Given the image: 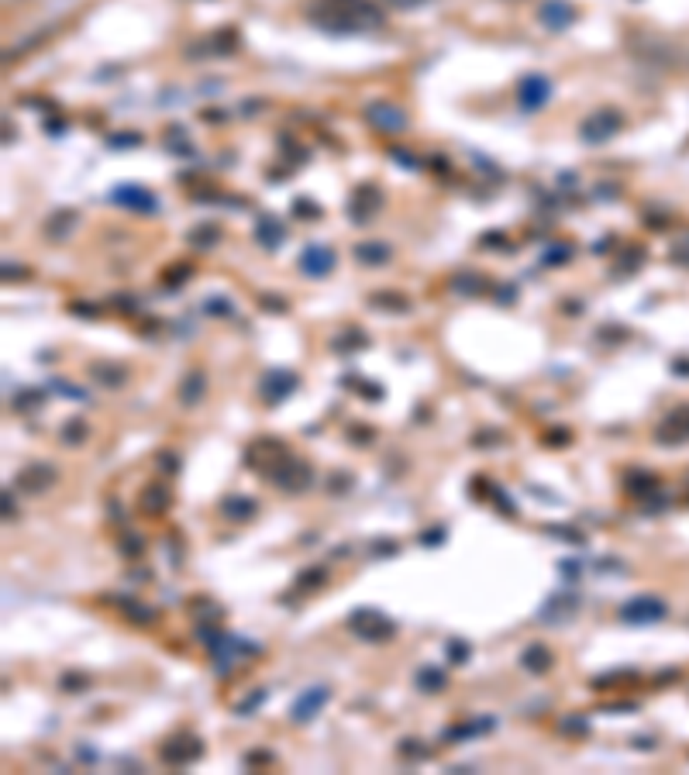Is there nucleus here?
Instances as JSON below:
<instances>
[{"label":"nucleus","instance_id":"nucleus-5","mask_svg":"<svg viewBox=\"0 0 689 775\" xmlns=\"http://www.w3.org/2000/svg\"><path fill=\"white\" fill-rule=\"evenodd\" d=\"M56 483H59V472H56V465H45V462L24 465L18 476H14V489H18V493H24V496H41V493H49Z\"/></svg>","mask_w":689,"mask_h":775},{"label":"nucleus","instance_id":"nucleus-14","mask_svg":"<svg viewBox=\"0 0 689 775\" xmlns=\"http://www.w3.org/2000/svg\"><path fill=\"white\" fill-rule=\"evenodd\" d=\"M379 204H383V196H379L376 186H358V190L348 196V217H352L355 224H369L373 214L379 211Z\"/></svg>","mask_w":689,"mask_h":775},{"label":"nucleus","instance_id":"nucleus-4","mask_svg":"<svg viewBox=\"0 0 689 775\" xmlns=\"http://www.w3.org/2000/svg\"><path fill=\"white\" fill-rule=\"evenodd\" d=\"M200 755H203V741H200L197 734H190V731L169 737V741L159 748V758H162L166 765H173V769H186V765H193Z\"/></svg>","mask_w":689,"mask_h":775},{"label":"nucleus","instance_id":"nucleus-2","mask_svg":"<svg viewBox=\"0 0 689 775\" xmlns=\"http://www.w3.org/2000/svg\"><path fill=\"white\" fill-rule=\"evenodd\" d=\"M286 459H290V448L283 445L279 438H258V441H252L248 451H245L248 469H256L258 476H266V479H269Z\"/></svg>","mask_w":689,"mask_h":775},{"label":"nucleus","instance_id":"nucleus-22","mask_svg":"<svg viewBox=\"0 0 689 775\" xmlns=\"http://www.w3.org/2000/svg\"><path fill=\"white\" fill-rule=\"evenodd\" d=\"M256 238L262 241V249L276 252V249L283 245V238H286V228H283V221H276V217H258Z\"/></svg>","mask_w":689,"mask_h":775},{"label":"nucleus","instance_id":"nucleus-11","mask_svg":"<svg viewBox=\"0 0 689 775\" xmlns=\"http://www.w3.org/2000/svg\"><path fill=\"white\" fill-rule=\"evenodd\" d=\"M665 617V603L658 596H634L620 606V620L624 624H655Z\"/></svg>","mask_w":689,"mask_h":775},{"label":"nucleus","instance_id":"nucleus-44","mask_svg":"<svg viewBox=\"0 0 689 775\" xmlns=\"http://www.w3.org/2000/svg\"><path fill=\"white\" fill-rule=\"evenodd\" d=\"M262 699H266V689H258V693H252V696L245 699V703H238V714H252V710H256Z\"/></svg>","mask_w":689,"mask_h":775},{"label":"nucleus","instance_id":"nucleus-25","mask_svg":"<svg viewBox=\"0 0 689 775\" xmlns=\"http://www.w3.org/2000/svg\"><path fill=\"white\" fill-rule=\"evenodd\" d=\"M118 606L131 624H156L159 620V610H152V606H145V603H138V600H118Z\"/></svg>","mask_w":689,"mask_h":775},{"label":"nucleus","instance_id":"nucleus-8","mask_svg":"<svg viewBox=\"0 0 689 775\" xmlns=\"http://www.w3.org/2000/svg\"><path fill=\"white\" fill-rule=\"evenodd\" d=\"M517 100H520V107L534 114V111H541L545 104L551 100V79L541 76V73H531V76H524L517 83Z\"/></svg>","mask_w":689,"mask_h":775},{"label":"nucleus","instance_id":"nucleus-33","mask_svg":"<svg viewBox=\"0 0 689 775\" xmlns=\"http://www.w3.org/2000/svg\"><path fill=\"white\" fill-rule=\"evenodd\" d=\"M73 221H76V214H73V211H62V214H56V217L45 224V231L52 234V238H59L66 228H73Z\"/></svg>","mask_w":689,"mask_h":775},{"label":"nucleus","instance_id":"nucleus-19","mask_svg":"<svg viewBox=\"0 0 689 775\" xmlns=\"http://www.w3.org/2000/svg\"><path fill=\"white\" fill-rule=\"evenodd\" d=\"M169 506H173V496H169V489H166V486L152 483V486H145V489H141V510H145V514L162 517Z\"/></svg>","mask_w":689,"mask_h":775},{"label":"nucleus","instance_id":"nucleus-36","mask_svg":"<svg viewBox=\"0 0 689 775\" xmlns=\"http://www.w3.org/2000/svg\"><path fill=\"white\" fill-rule=\"evenodd\" d=\"M231 304L224 300V296H211V300H203V314H214V317H228L231 314Z\"/></svg>","mask_w":689,"mask_h":775},{"label":"nucleus","instance_id":"nucleus-50","mask_svg":"<svg viewBox=\"0 0 689 775\" xmlns=\"http://www.w3.org/2000/svg\"><path fill=\"white\" fill-rule=\"evenodd\" d=\"M390 4H396V7H421L424 0H390Z\"/></svg>","mask_w":689,"mask_h":775},{"label":"nucleus","instance_id":"nucleus-10","mask_svg":"<svg viewBox=\"0 0 689 775\" xmlns=\"http://www.w3.org/2000/svg\"><path fill=\"white\" fill-rule=\"evenodd\" d=\"M293 389H296V376L286 372V369H269V372L258 379V396H262L266 404H283Z\"/></svg>","mask_w":689,"mask_h":775},{"label":"nucleus","instance_id":"nucleus-38","mask_svg":"<svg viewBox=\"0 0 689 775\" xmlns=\"http://www.w3.org/2000/svg\"><path fill=\"white\" fill-rule=\"evenodd\" d=\"M448 659H452V665H466L469 644H466V641H448Z\"/></svg>","mask_w":689,"mask_h":775},{"label":"nucleus","instance_id":"nucleus-47","mask_svg":"<svg viewBox=\"0 0 689 775\" xmlns=\"http://www.w3.org/2000/svg\"><path fill=\"white\" fill-rule=\"evenodd\" d=\"M558 569H562V576H569V582H575V576H579V565L575 562H562Z\"/></svg>","mask_w":689,"mask_h":775},{"label":"nucleus","instance_id":"nucleus-17","mask_svg":"<svg viewBox=\"0 0 689 775\" xmlns=\"http://www.w3.org/2000/svg\"><path fill=\"white\" fill-rule=\"evenodd\" d=\"M256 500L252 496H245V493H231V496H224L221 500V514L228 517V521H235V524H241V521H252L256 517Z\"/></svg>","mask_w":689,"mask_h":775},{"label":"nucleus","instance_id":"nucleus-46","mask_svg":"<svg viewBox=\"0 0 689 775\" xmlns=\"http://www.w3.org/2000/svg\"><path fill=\"white\" fill-rule=\"evenodd\" d=\"M441 541H445V531H441V527H438V531H431V534H428V531L421 534V544H441Z\"/></svg>","mask_w":689,"mask_h":775},{"label":"nucleus","instance_id":"nucleus-21","mask_svg":"<svg viewBox=\"0 0 689 775\" xmlns=\"http://www.w3.org/2000/svg\"><path fill=\"white\" fill-rule=\"evenodd\" d=\"M203 393H207V376H203L200 369L186 372V379L179 383V404H183V407H197Z\"/></svg>","mask_w":689,"mask_h":775},{"label":"nucleus","instance_id":"nucleus-41","mask_svg":"<svg viewBox=\"0 0 689 775\" xmlns=\"http://www.w3.org/2000/svg\"><path fill=\"white\" fill-rule=\"evenodd\" d=\"M159 465H162V472H169V476H176L179 472V459L173 455V451H162V455H159Z\"/></svg>","mask_w":689,"mask_h":775},{"label":"nucleus","instance_id":"nucleus-6","mask_svg":"<svg viewBox=\"0 0 689 775\" xmlns=\"http://www.w3.org/2000/svg\"><path fill=\"white\" fill-rule=\"evenodd\" d=\"M269 483L279 486L283 493H303V489H311V483H314V469L290 455V459L269 476Z\"/></svg>","mask_w":689,"mask_h":775},{"label":"nucleus","instance_id":"nucleus-1","mask_svg":"<svg viewBox=\"0 0 689 775\" xmlns=\"http://www.w3.org/2000/svg\"><path fill=\"white\" fill-rule=\"evenodd\" d=\"M311 21L324 31H366L383 28V11L373 0H317Z\"/></svg>","mask_w":689,"mask_h":775},{"label":"nucleus","instance_id":"nucleus-45","mask_svg":"<svg viewBox=\"0 0 689 775\" xmlns=\"http://www.w3.org/2000/svg\"><path fill=\"white\" fill-rule=\"evenodd\" d=\"M548 534H555V538H569L572 544H583V534H575V531H562V527H548Z\"/></svg>","mask_w":689,"mask_h":775},{"label":"nucleus","instance_id":"nucleus-15","mask_svg":"<svg viewBox=\"0 0 689 775\" xmlns=\"http://www.w3.org/2000/svg\"><path fill=\"white\" fill-rule=\"evenodd\" d=\"M538 21L548 28V31H565L572 21H575V7L569 0H545L538 7Z\"/></svg>","mask_w":689,"mask_h":775},{"label":"nucleus","instance_id":"nucleus-13","mask_svg":"<svg viewBox=\"0 0 689 775\" xmlns=\"http://www.w3.org/2000/svg\"><path fill=\"white\" fill-rule=\"evenodd\" d=\"M335 252L328 249V245H307L303 252H300V269L303 276H311V279H324L328 272L335 269Z\"/></svg>","mask_w":689,"mask_h":775},{"label":"nucleus","instance_id":"nucleus-32","mask_svg":"<svg viewBox=\"0 0 689 775\" xmlns=\"http://www.w3.org/2000/svg\"><path fill=\"white\" fill-rule=\"evenodd\" d=\"M452 290L455 293H479L483 290V276H476V272H462V276H455L452 279Z\"/></svg>","mask_w":689,"mask_h":775},{"label":"nucleus","instance_id":"nucleus-3","mask_svg":"<svg viewBox=\"0 0 689 775\" xmlns=\"http://www.w3.org/2000/svg\"><path fill=\"white\" fill-rule=\"evenodd\" d=\"M348 627H352L355 638L362 641H390L396 634V624L386 614H379L373 606H362V610H355L352 617H348Z\"/></svg>","mask_w":689,"mask_h":775},{"label":"nucleus","instance_id":"nucleus-37","mask_svg":"<svg viewBox=\"0 0 689 775\" xmlns=\"http://www.w3.org/2000/svg\"><path fill=\"white\" fill-rule=\"evenodd\" d=\"M86 686H90V676H79V672L62 676V689H66V693H83Z\"/></svg>","mask_w":689,"mask_h":775},{"label":"nucleus","instance_id":"nucleus-42","mask_svg":"<svg viewBox=\"0 0 689 775\" xmlns=\"http://www.w3.org/2000/svg\"><path fill=\"white\" fill-rule=\"evenodd\" d=\"M500 438H503V431H479V434H476V445L483 448H490V445H500Z\"/></svg>","mask_w":689,"mask_h":775},{"label":"nucleus","instance_id":"nucleus-7","mask_svg":"<svg viewBox=\"0 0 689 775\" xmlns=\"http://www.w3.org/2000/svg\"><path fill=\"white\" fill-rule=\"evenodd\" d=\"M620 128H624V117L617 114L613 107H603V111H593V114L583 121L579 135L586 138L590 145H600V141H610Z\"/></svg>","mask_w":689,"mask_h":775},{"label":"nucleus","instance_id":"nucleus-29","mask_svg":"<svg viewBox=\"0 0 689 775\" xmlns=\"http://www.w3.org/2000/svg\"><path fill=\"white\" fill-rule=\"evenodd\" d=\"M369 304H376V307H383V310H407V300H403L400 293H393V290L373 293V296H369Z\"/></svg>","mask_w":689,"mask_h":775},{"label":"nucleus","instance_id":"nucleus-40","mask_svg":"<svg viewBox=\"0 0 689 775\" xmlns=\"http://www.w3.org/2000/svg\"><path fill=\"white\" fill-rule=\"evenodd\" d=\"M400 755H407V758H428L431 751H428V748H421V741H403V744H400Z\"/></svg>","mask_w":689,"mask_h":775},{"label":"nucleus","instance_id":"nucleus-35","mask_svg":"<svg viewBox=\"0 0 689 775\" xmlns=\"http://www.w3.org/2000/svg\"><path fill=\"white\" fill-rule=\"evenodd\" d=\"M41 400H45V396H41V389H24V393H18V396H14V410H31V407H39Z\"/></svg>","mask_w":689,"mask_h":775},{"label":"nucleus","instance_id":"nucleus-27","mask_svg":"<svg viewBox=\"0 0 689 775\" xmlns=\"http://www.w3.org/2000/svg\"><path fill=\"white\" fill-rule=\"evenodd\" d=\"M483 731H493V720H469V724H462V727H448V731H445V741L476 737V734H483Z\"/></svg>","mask_w":689,"mask_h":775},{"label":"nucleus","instance_id":"nucleus-39","mask_svg":"<svg viewBox=\"0 0 689 775\" xmlns=\"http://www.w3.org/2000/svg\"><path fill=\"white\" fill-rule=\"evenodd\" d=\"M362 345H366V334H348V338L341 334V338L335 341L338 351H352V349H362Z\"/></svg>","mask_w":689,"mask_h":775},{"label":"nucleus","instance_id":"nucleus-12","mask_svg":"<svg viewBox=\"0 0 689 775\" xmlns=\"http://www.w3.org/2000/svg\"><path fill=\"white\" fill-rule=\"evenodd\" d=\"M366 117H369L373 128L386 131V135H400V131L407 128V114H403L396 104H369V107H366Z\"/></svg>","mask_w":689,"mask_h":775},{"label":"nucleus","instance_id":"nucleus-28","mask_svg":"<svg viewBox=\"0 0 689 775\" xmlns=\"http://www.w3.org/2000/svg\"><path fill=\"white\" fill-rule=\"evenodd\" d=\"M86 434H90V427L83 424L79 417H73L69 424L62 427V445H83V441H86Z\"/></svg>","mask_w":689,"mask_h":775},{"label":"nucleus","instance_id":"nucleus-23","mask_svg":"<svg viewBox=\"0 0 689 775\" xmlns=\"http://www.w3.org/2000/svg\"><path fill=\"white\" fill-rule=\"evenodd\" d=\"M355 259L362 266H386L393 259V249L383 241H362V245H355Z\"/></svg>","mask_w":689,"mask_h":775},{"label":"nucleus","instance_id":"nucleus-34","mask_svg":"<svg viewBox=\"0 0 689 775\" xmlns=\"http://www.w3.org/2000/svg\"><path fill=\"white\" fill-rule=\"evenodd\" d=\"M314 586H324V569H303L296 579V589H314Z\"/></svg>","mask_w":689,"mask_h":775},{"label":"nucleus","instance_id":"nucleus-30","mask_svg":"<svg viewBox=\"0 0 689 775\" xmlns=\"http://www.w3.org/2000/svg\"><path fill=\"white\" fill-rule=\"evenodd\" d=\"M217 238H221V228H217V224H211V228L200 224L197 231H190V245H197V249H211Z\"/></svg>","mask_w":689,"mask_h":775},{"label":"nucleus","instance_id":"nucleus-31","mask_svg":"<svg viewBox=\"0 0 689 775\" xmlns=\"http://www.w3.org/2000/svg\"><path fill=\"white\" fill-rule=\"evenodd\" d=\"M558 731L572 737H583V734H590V720L579 717V714H569L565 720H558Z\"/></svg>","mask_w":689,"mask_h":775},{"label":"nucleus","instance_id":"nucleus-18","mask_svg":"<svg viewBox=\"0 0 689 775\" xmlns=\"http://www.w3.org/2000/svg\"><path fill=\"white\" fill-rule=\"evenodd\" d=\"M575 596H551L541 610H538V620L541 624H562V620H569L575 614Z\"/></svg>","mask_w":689,"mask_h":775},{"label":"nucleus","instance_id":"nucleus-20","mask_svg":"<svg viewBox=\"0 0 689 775\" xmlns=\"http://www.w3.org/2000/svg\"><path fill=\"white\" fill-rule=\"evenodd\" d=\"M520 669L531 672V676H545L551 669V651L545 644H528V648L520 651Z\"/></svg>","mask_w":689,"mask_h":775},{"label":"nucleus","instance_id":"nucleus-16","mask_svg":"<svg viewBox=\"0 0 689 775\" xmlns=\"http://www.w3.org/2000/svg\"><path fill=\"white\" fill-rule=\"evenodd\" d=\"M111 200L114 204H121V207H131V211H141V214H149V211H156L159 207V200L145 186H138V183H124V186H118L114 194H111Z\"/></svg>","mask_w":689,"mask_h":775},{"label":"nucleus","instance_id":"nucleus-49","mask_svg":"<svg viewBox=\"0 0 689 775\" xmlns=\"http://www.w3.org/2000/svg\"><path fill=\"white\" fill-rule=\"evenodd\" d=\"M341 486H345V489H348V486H352V476H335V479H331V489H341Z\"/></svg>","mask_w":689,"mask_h":775},{"label":"nucleus","instance_id":"nucleus-9","mask_svg":"<svg viewBox=\"0 0 689 775\" xmlns=\"http://www.w3.org/2000/svg\"><path fill=\"white\" fill-rule=\"evenodd\" d=\"M328 699H331V689H328V686H311V689H303V693L293 699V706H290V720H293V724H311V720L324 710Z\"/></svg>","mask_w":689,"mask_h":775},{"label":"nucleus","instance_id":"nucleus-48","mask_svg":"<svg viewBox=\"0 0 689 775\" xmlns=\"http://www.w3.org/2000/svg\"><path fill=\"white\" fill-rule=\"evenodd\" d=\"M11 496H14V493L7 489V493H4V517H7V521L14 517V504H11Z\"/></svg>","mask_w":689,"mask_h":775},{"label":"nucleus","instance_id":"nucleus-24","mask_svg":"<svg viewBox=\"0 0 689 775\" xmlns=\"http://www.w3.org/2000/svg\"><path fill=\"white\" fill-rule=\"evenodd\" d=\"M90 376L97 379L100 386H107V389L124 386V379H128V372H124L121 366H114V362H94V366H90Z\"/></svg>","mask_w":689,"mask_h":775},{"label":"nucleus","instance_id":"nucleus-26","mask_svg":"<svg viewBox=\"0 0 689 775\" xmlns=\"http://www.w3.org/2000/svg\"><path fill=\"white\" fill-rule=\"evenodd\" d=\"M445 682H448V679H445V672H441V669H434V665H428V669H421V672H417V689H421V693H441V689H445Z\"/></svg>","mask_w":689,"mask_h":775},{"label":"nucleus","instance_id":"nucleus-43","mask_svg":"<svg viewBox=\"0 0 689 775\" xmlns=\"http://www.w3.org/2000/svg\"><path fill=\"white\" fill-rule=\"evenodd\" d=\"M569 249H565V245H551V252H545V262H548V266H555V262H565V259H569Z\"/></svg>","mask_w":689,"mask_h":775}]
</instances>
